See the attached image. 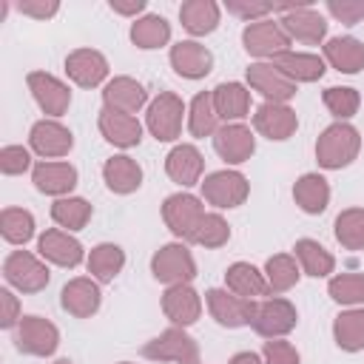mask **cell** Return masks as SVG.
I'll return each mask as SVG.
<instances>
[{"mask_svg":"<svg viewBox=\"0 0 364 364\" xmlns=\"http://www.w3.org/2000/svg\"><path fill=\"white\" fill-rule=\"evenodd\" d=\"M205 301H208L210 316L222 327H245L253 321V313H256V299H242L222 287H210L205 293Z\"/></svg>","mask_w":364,"mask_h":364,"instance_id":"8fae6325","label":"cell"},{"mask_svg":"<svg viewBox=\"0 0 364 364\" xmlns=\"http://www.w3.org/2000/svg\"><path fill=\"white\" fill-rule=\"evenodd\" d=\"M210 94H213V105H216L219 119L239 122L250 114V91L242 82H219Z\"/></svg>","mask_w":364,"mask_h":364,"instance_id":"f1b7e54d","label":"cell"},{"mask_svg":"<svg viewBox=\"0 0 364 364\" xmlns=\"http://www.w3.org/2000/svg\"><path fill=\"white\" fill-rule=\"evenodd\" d=\"M228 239H230V225L219 213H205L191 236V242L199 247H222L228 245Z\"/></svg>","mask_w":364,"mask_h":364,"instance_id":"f6af8a7d","label":"cell"},{"mask_svg":"<svg viewBox=\"0 0 364 364\" xmlns=\"http://www.w3.org/2000/svg\"><path fill=\"white\" fill-rule=\"evenodd\" d=\"M262 358H264V364H301L299 350H296L290 341H282V338H270V341H264V347H262Z\"/></svg>","mask_w":364,"mask_h":364,"instance_id":"7dc6e473","label":"cell"},{"mask_svg":"<svg viewBox=\"0 0 364 364\" xmlns=\"http://www.w3.org/2000/svg\"><path fill=\"white\" fill-rule=\"evenodd\" d=\"M51 219L60 225V228H68V230H82L91 219V205L82 199V196H63L51 205Z\"/></svg>","mask_w":364,"mask_h":364,"instance_id":"60d3db41","label":"cell"},{"mask_svg":"<svg viewBox=\"0 0 364 364\" xmlns=\"http://www.w3.org/2000/svg\"><path fill=\"white\" fill-rule=\"evenodd\" d=\"M199 185H202V196L216 208H239L250 193L247 179L239 171H213Z\"/></svg>","mask_w":364,"mask_h":364,"instance_id":"ba28073f","label":"cell"},{"mask_svg":"<svg viewBox=\"0 0 364 364\" xmlns=\"http://www.w3.org/2000/svg\"><path fill=\"white\" fill-rule=\"evenodd\" d=\"M228 364H264V358H259L256 353H250V350H245V353H236Z\"/></svg>","mask_w":364,"mask_h":364,"instance_id":"db71d44e","label":"cell"},{"mask_svg":"<svg viewBox=\"0 0 364 364\" xmlns=\"http://www.w3.org/2000/svg\"><path fill=\"white\" fill-rule=\"evenodd\" d=\"M0 307H3V313H0V327H14V324H20V304H17V296L11 293V290H0Z\"/></svg>","mask_w":364,"mask_h":364,"instance_id":"816d5d0a","label":"cell"},{"mask_svg":"<svg viewBox=\"0 0 364 364\" xmlns=\"http://www.w3.org/2000/svg\"><path fill=\"white\" fill-rule=\"evenodd\" d=\"M333 338L347 353L364 350V310L361 307H350V310L338 313L336 321H333Z\"/></svg>","mask_w":364,"mask_h":364,"instance_id":"8d00e7d4","label":"cell"},{"mask_svg":"<svg viewBox=\"0 0 364 364\" xmlns=\"http://www.w3.org/2000/svg\"><path fill=\"white\" fill-rule=\"evenodd\" d=\"M37 250H40V256L46 259V262H51V264H60V267H77L80 262H82V245L71 236V233H65V230H57V228H51V230H46L40 239H37Z\"/></svg>","mask_w":364,"mask_h":364,"instance_id":"603a6c76","label":"cell"},{"mask_svg":"<svg viewBox=\"0 0 364 364\" xmlns=\"http://www.w3.org/2000/svg\"><path fill=\"white\" fill-rule=\"evenodd\" d=\"M14 344L26 355H51L60 344V330L43 316H23L14 333Z\"/></svg>","mask_w":364,"mask_h":364,"instance_id":"9c48e42d","label":"cell"},{"mask_svg":"<svg viewBox=\"0 0 364 364\" xmlns=\"http://www.w3.org/2000/svg\"><path fill=\"white\" fill-rule=\"evenodd\" d=\"M282 28L290 40H299L304 46H318L327 37V20L307 3L299 6H282Z\"/></svg>","mask_w":364,"mask_h":364,"instance_id":"8992f818","label":"cell"},{"mask_svg":"<svg viewBox=\"0 0 364 364\" xmlns=\"http://www.w3.org/2000/svg\"><path fill=\"white\" fill-rule=\"evenodd\" d=\"M3 276L11 287L23 293H40L51 279L48 267L28 250H11L3 262Z\"/></svg>","mask_w":364,"mask_h":364,"instance_id":"5b68a950","label":"cell"},{"mask_svg":"<svg viewBox=\"0 0 364 364\" xmlns=\"http://www.w3.org/2000/svg\"><path fill=\"white\" fill-rule=\"evenodd\" d=\"M0 233L9 245H26L34 236V216L23 208H3L0 213Z\"/></svg>","mask_w":364,"mask_h":364,"instance_id":"b9f144b4","label":"cell"},{"mask_svg":"<svg viewBox=\"0 0 364 364\" xmlns=\"http://www.w3.org/2000/svg\"><path fill=\"white\" fill-rule=\"evenodd\" d=\"M273 65L290 80V82H316L324 74V60L318 54L310 51H282L279 57H273Z\"/></svg>","mask_w":364,"mask_h":364,"instance_id":"4316f807","label":"cell"},{"mask_svg":"<svg viewBox=\"0 0 364 364\" xmlns=\"http://www.w3.org/2000/svg\"><path fill=\"white\" fill-rule=\"evenodd\" d=\"M225 284L230 293L242 296V299H256L267 293V279L259 267H253L250 262H233L225 270Z\"/></svg>","mask_w":364,"mask_h":364,"instance_id":"d6a6232c","label":"cell"},{"mask_svg":"<svg viewBox=\"0 0 364 364\" xmlns=\"http://www.w3.org/2000/svg\"><path fill=\"white\" fill-rule=\"evenodd\" d=\"M253 128L273 142H284L296 134L299 117L287 102H262L253 114Z\"/></svg>","mask_w":364,"mask_h":364,"instance_id":"9a60e30c","label":"cell"},{"mask_svg":"<svg viewBox=\"0 0 364 364\" xmlns=\"http://www.w3.org/2000/svg\"><path fill=\"white\" fill-rule=\"evenodd\" d=\"M324 60L341 74H358L364 68V43L355 37H330L324 43Z\"/></svg>","mask_w":364,"mask_h":364,"instance_id":"4dcf8cb0","label":"cell"},{"mask_svg":"<svg viewBox=\"0 0 364 364\" xmlns=\"http://www.w3.org/2000/svg\"><path fill=\"white\" fill-rule=\"evenodd\" d=\"M54 364H71V361H68V358H60V361H54Z\"/></svg>","mask_w":364,"mask_h":364,"instance_id":"11a10c76","label":"cell"},{"mask_svg":"<svg viewBox=\"0 0 364 364\" xmlns=\"http://www.w3.org/2000/svg\"><path fill=\"white\" fill-rule=\"evenodd\" d=\"M293 199L304 213L318 216L330 205V185L321 173H301L293 185Z\"/></svg>","mask_w":364,"mask_h":364,"instance_id":"f546056e","label":"cell"},{"mask_svg":"<svg viewBox=\"0 0 364 364\" xmlns=\"http://www.w3.org/2000/svg\"><path fill=\"white\" fill-rule=\"evenodd\" d=\"M327 11L344 26H355L364 20V0H327Z\"/></svg>","mask_w":364,"mask_h":364,"instance_id":"c3c4849f","label":"cell"},{"mask_svg":"<svg viewBox=\"0 0 364 364\" xmlns=\"http://www.w3.org/2000/svg\"><path fill=\"white\" fill-rule=\"evenodd\" d=\"M151 273L156 282H162L168 287L191 284L196 279V262L182 242H171V245H162L151 256Z\"/></svg>","mask_w":364,"mask_h":364,"instance_id":"7a4b0ae2","label":"cell"},{"mask_svg":"<svg viewBox=\"0 0 364 364\" xmlns=\"http://www.w3.org/2000/svg\"><path fill=\"white\" fill-rule=\"evenodd\" d=\"M361 151V136L350 122H333L316 139V159L327 171L347 168Z\"/></svg>","mask_w":364,"mask_h":364,"instance_id":"6da1fadb","label":"cell"},{"mask_svg":"<svg viewBox=\"0 0 364 364\" xmlns=\"http://www.w3.org/2000/svg\"><path fill=\"white\" fill-rule=\"evenodd\" d=\"M142 9H145V0H128V3H122V0H111V11L125 14V17H134V14H139Z\"/></svg>","mask_w":364,"mask_h":364,"instance_id":"f5cc1de1","label":"cell"},{"mask_svg":"<svg viewBox=\"0 0 364 364\" xmlns=\"http://www.w3.org/2000/svg\"><path fill=\"white\" fill-rule=\"evenodd\" d=\"M17 11L28 14L34 20H48L60 11V3L57 0H23V3H17Z\"/></svg>","mask_w":364,"mask_h":364,"instance_id":"f907efd6","label":"cell"},{"mask_svg":"<svg viewBox=\"0 0 364 364\" xmlns=\"http://www.w3.org/2000/svg\"><path fill=\"white\" fill-rule=\"evenodd\" d=\"M65 74L80 88H97L108 77V60L97 48H74L65 57Z\"/></svg>","mask_w":364,"mask_h":364,"instance_id":"d6986e66","label":"cell"},{"mask_svg":"<svg viewBox=\"0 0 364 364\" xmlns=\"http://www.w3.org/2000/svg\"><path fill=\"white\" fill-rule=\"evenodd\" d=\"M85 264H88V273H91L97 282L108 284V282H114V279L119 276V270L125 267V253H122V247H119V245L102 242V245L91 247V253H88Z\"/></svg>","mask_w":364,"mask_h":364,"instance_id":"836d02e7","label":"cell"},{"mask_svg":"<svg viewBox=\"0 0 364 364\" xmlns=\"http://www.w3.org/2000/svg\"><path fill=\"white\" fill-rule=\"evenodd\" d=\"M26 82H28V91H31V97H34V102L40 105L43 114H48V117H63V114L68 111V105H71V91H68V85H65L60 77H54V74H48V71H28Z\"/></svg>","mask_w":364,"mask_h":364,"instance_id":"4fadbf2b","label":"cell"},{"mask_svg":"<svg viewBox=\"0 0 364 364\" xmlns=\"http://www.w3.org/2000/svg\"><path fill=\"white\" fill-rule=\"evenodd\" d=\"M247 85L264 97V102H287L296 97L299 85L290 82L273 63H250L247 65Z\"/></svg>","mask_w":364,"mask_h":364,"instance_id":"5bb4252c","label":"cell"},{"mask_svg":"<svg viewBox=\"0 0 364 364\" xmlns=\"http://www.w3.org/2000/svg\"><path fill=\"white\" fill-rule=\"evenodd\" d=\"M97 125H100V134H102L111 145H117V148H134V145H139V139H142V125H139V119L131 117V114H119V111L102 108Z\"/></svg>","mask_w":364,"mask_h":364,"instance_id":"484cf974","label":"cell"},{"mask_svg":"<svg viewBox=\"0 0 364 364\" xmlns=\"http://www.w3.org/2000/svg\"><path fill=\"white\" fill-rule=\"evenodd\" d=\"M171 40V23L159 14H145L139 20H134L131 26V43L136 48H159Z\"/></svg>","mask_w":364,"mask_h":364,"instance_id":"f35d334b","label":"cell"},{"mask_svg":"<svg viewBox=\"0 0 364 364\" xmlns=\"http://www.w3.org/2000/svg\"><path fill=\"white\" fill-rule=\"evenodd\" d=\"M228 11L236 14V17H242V20H247V23H256V20H264V17L273 11V6H270V3H242V0H228Z\"/></svg>","mask_w":364,"mask_h":364,"instance_id":"681fc988","label":"cell"},{"mask_svg":"<svg viewBox=\"0 0 364 364\" xmlns=\"http://www.w3.org/2000/svg\"><path fill=\"white\" fill-rule=\"evenodd\" d=\"M162 313L173 327H191L202 316V299L191 284H173L162 293Z\"/></svg>","mask_w":364,"mask_h":364,"instance_id":"ffe728a7","label":"cell"},{"mask_svg":"<svg viewBox=\"0 0 364 364\" xmlns=\"http://www.w3.org/2000/svg\"><path fill=\"white\" fill-rule=\"evenodd\" d=\"M119 364H131V361H119Z\"/></svg>","mask_w":364,"mask_h":364,"instance_id":"9f6ffc18","label":"cell"},{"mask_svg":"<svg viewBox=\"0 0 364 364\" xmlns=\"http://www.w3.org/2000/svg\"><path fill=\"white\" fill-rule=\"evenodd\" d=\"M202 216H205V205L193 193H171L162 202V219H165L168 230L176 239H188L191 242V236H193L196 225L202 222Z\"/></svg>","mask_w":364,"mask_h":364,"instance_id":"52a82bcc","label":"cell"},{"mask_svg":"<svg viewBox=\"0 0 364 364\" xmlns=\"http://www.w3.org/2000/svg\"><path fill=\"white\" fill-rule=\"evenodd\" d=\"M213 148L216 154L228 162V165H242L253 156L256 151V136L247 125L242 122H225L219 125V131L213 134Z\"/></svg>","mask_w":364,"mask_h":364,"instance_id":"2e32d148","label":"cell"},{"mask_svg":"<svg viewBox=\"0 0 364 364\" xmlns=\"http://www.w3.org/2000/svg\"><path fill=\"white\" fill-rule=\"evenodd\" d=\"M28 145L43 159H57V156H65L74 148V136H71V131L63 122H57V119H40L28 131Z\"/></svg>","mask_w":364,"mask_h":364,"instance_id":"e0dca14e","label":"cell"},{"mask_svg":"<svg viewBox=\"0 0 364 364\" xmlns=\"http://www.w3.org/2000/svg\"><path fill=\"white\" fill-rule=\"evenodd\" d=\"M31 182L40 193L48 196H65L77 185V168L68 162H37L31 171Z\"/></svg>","mask_w":364,"mask_h":364,"instance_id":"d4e9b609","label":"cell"},{"mask_svg":"<svg viewBox=\"0 0 364 364\" xmlns=\"http://www.w3.org/2000/svg\"><path fill=\"white\" fill-rule=\"evenodd\" d=\"M182 28L193 37H205L219 26V3L213 0H185L179 6Z\"/></svg>","mask_w":364,"mask_h":364,"instance_id":"1f68e13d","label":"cell"},{"mask_svg":"<svg viewBox=\"0 0 364 364\" xmlns=\"http://www.w3.org/2000/svg\"><path fill=\"white\" fill-rule=\"evenodd\" d=\"M321 100H324L327 111H330L338 122L350 119V117L358 111V105H361L358 91H355V88H347V85H330V88H324Z\"/></svg>","mask_w":364,"mask_h":364,"instance_id":"ee69618b","label":"cell"},{"mask_svg":"<svg viewBox=\"0 0 364 364\" xmlns=\"http://www.w3.org/2000/svg\"><path fill=\"white\" fill-rule=\"evenodd\" d=\"M102 179L108 185V191L114 193H134L142 185V168L136 159H131L128 154H117L111 159H105L102 165Z\"/></svg>","mask_w":364,"mask_h":364,"instance_id":"83f0119b","label":"cell"},{"mask_svg":"<svg viewBox=\"0 0 364 364\" xmlns=\"http://www.w3.org/2000/svg\"><path fill=\"white\" fill-rule=\"evenodd\" d=\"M301 267L296 262V256L290 253H276L264 262V279H267V293H284L290 287L299 284Z\"/></svg>","mask_w":364,"mask_h":364,"instance_id":"74e56055","label":"cell"},{"mask_svg":"<svg viewBox=\"0 0 364 364\" xmlns=\"http://www.w3.org/2000/svg\"><path fill=\"white\" fill-rule=\"evenodd\" d=\"M333 233L341 247L347 250H364V208H347L336 216Z\"/></svg>","mask_w":364,"mask_h":364,"instance_id":"ab89813d","label":"cell"},{"mask_svg":"<svg viewBox=\"0 0 364 364\" xmlns=\"http://www.w3.org/2000/svg\"><path fill=\"white\" fill-rule=\"evenodd\" d=\"M293 250H296V262H299V267H301L307 276H313V279L330 276L333 267H336L333 253H330L324 245H318L316 239H299V242L293 245Z\"/></svg>","mask_w":364,"mask_h":364,"instance_id":"d590c367","label":"cell"},{"mask_svg":"<svg viewBox=\"0 0 364 364\" xmlns=\"http://www.w3.org/2000/svg\"><path fill=\"white\" fill-rule=\"evenodd\" d=\"M202 168H205V159H202L199 148L196 145H188V142L171 148V154L165 156V173L176 185H182V188L196 185L202 179Z\"/></svg>","mask_w":364,"mask_h":364,"instance_id":"cb8c5ba5","label":"cell"},{"mask_svg":"<svg viewBox=\"0 0 364 364\" xmlns=\"http://www.w3.org/2000/svg\"><path fill=\"white\" fill-rule=\"evenodd\" d=\"M296 321H299L296 307L287 299H264V301H256L250 327L264 338H282L296 327Z\"/></svg>","mask_w":364,"mask_h":364,"instance_id":"7c38bea8","label":"cell"},{"mask_svg":"<svg viewBox=\"0 0 364 364\" xmlns=\"http://www.w3.org/2000/svg\"><path fill=\"white\" fill-rule=\"evenodd\" d=\"M100 301H102V293H100V284L88 276H77L71 282L63 284L60 290V304L65 313H71L74 318H88L100 310Z\"/></svg>","mask_w":364,"mask_h":364,"instance_id":"ac0fdd59","label":"cell"},{"mask_svg":"<svg viewBox=\"0 0 364 364\" xmlns=\"http://www.w3.org/2000/svg\"><path fill=\"white\" fill-rule=\"evenodd\" d=\"M102 102H105L108 111H119V114L134 117L148 102V91L134 77H114L102 88Z\"/></svg>","mask_w":364,"mask_h":364,"instance_id":"7402d4cb","label":"cell"},{"mask_svg":"<svg viewBox=\"0 0 364 364\" xmlns=\"http://www.w3.org/2000/svg\"><path fill=\"white\" fill-rule=\"evenodd\" d=\"M242 46H245V51L253 54V57H270V60H273V57H279L282 51H287L290 37L284 34V28H282L279 20L264 17V20H256V23H250V26H245V31H242Z\"/></svg>","mask_w":364,"mask_h":364,"instance_id":"30bf717a","label":"cell"},{"mask_svg":"<svg viewBox=\"0 0 364 364\" xmlns=\"http://www.w3.org/2000/svg\"><path fill=\"white\" fill-rule=\"evenodd\" d=\"M31 165V154L23 148V145H6L0 151V171L6 176H17V173H26Z\"/></svg>","mask_w":364,"mask_h":364,"instance_id":"bcb514c9","label":"cell"},{"mask_svg":"<svg viewBox=\"0 0 364 364\" xmlns=\"http://www.w3.org/2000/svg\"><path fill=\"white\" fill-rule=\"evenodd\" d=\"M142 355L151 361H171V364H199V344L182 330L168 327L156 338L142 347Z\"/></svg>","mask_w":364,"mask_h":364,"instance_id":"277c9868","label":"cell"},{"mask_svg":"<svg viewBox=\"0 0 364 364\" xmlns=\"http://www.w3.org/2000/svg\"><path fill=\"white\" fill-rule=\"evenodd\" d=\"M327 293L338 304H347V307L361 304L364 301V273H338V276H333L330 284H327Z\"/></svg>","mask_w":364,"mask_h":364,"instance_id":"7bdbcfd3","label":"cell"},{"mask_svg":"<svg viewBox=\"0 0 364 364\" xmlns=\"http://www.w3.org/2000/svg\"><path fill=\"white\" fill-rule=\"evenodd\" d=\"M188 131L196 139L213 136L219 131V114H216V105H213V94L210 91H199L191 100V108H188Z\"/></svg>","mask_w":364,"mask_h":364,"instance_id":"e575fe53","label":"cell"},{"mask_svg":"<svg viewBox=\"0 0 364 364\" xmlns=\"http://www.w3.org/2000/svg\"><path fill=\"white\" fill-rule=\"evenodd\" d=\"M182 117H185V102L173 91H162L151 100L145 125L156 142H173L182 134Z\"/></svg>","mask_w":364,"mask_h":364,"instance_id":"3957f363","label":"cell"},{"mask_svg":"<svg viewBox=\"0 0 364 364\" xmlns=\"http://www.w3.org/2000/svg\"><path fill=\"white\" fill-rule=\"evenodd\" d=\"M171 65L185 80H202L213 68V54L196 40H179L171 46Z\"/></svg>","mask_w":364,"mask_h":364,"instance_id":"44dd1931","label":"cell"}]
</instances>
